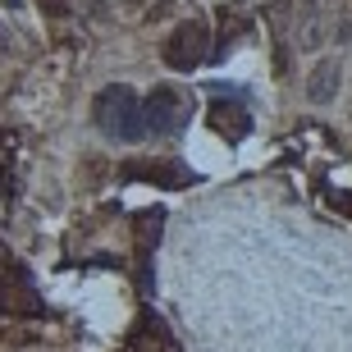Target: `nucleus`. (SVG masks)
I'll return each mask as SVG.
<instances>
[{"label": "nucleus", "instance_id": "obj_1", "mask_svg": "<svg viewBox=\"0 0 352 352\" xmlns=\"http://www.w3.org/2000/svg\"><path fill=\"white\" fill-rule=\"evenodd\" d=\"M91 119H96V129L119 138V142H138L146 133V119H142V101H138V91L124 87V82H110V87L96 96L91 105Z\"/></svg>", "mask_w": 352, "mask_h": 352}, {"label": "nucleus", "instance_id": "obj_2", "mask_svg": "<svg viewBox=\"0 0 352 352\" xmlns=\"http://www.w3.org/2000/svg\"><path fill=\"white\" fill-rule=\"evenodd\" d=\"M165 65L170 69H197V65H206L210 60V28L206 19H183L179 28H174L170 37H165Z\"/></svg>", "mask_w": 352, "mask_h": 352}, {"label": "nucleus", "instance_id": "obj_3", "mask_svg": "<svg viewBox=\"0 0 352 352\" xmlns=\"http://www.w3.org/2000/svg\"><path fill=\"white\" fill-rule=\"evenodd\" d=\"M188 115H192V105H188V96H183L179 87H170V82H160V87H151V96L142 101L146 133H156V138H170V133H179L183 124H188Z\"/></svg>", "mask_w": 352, "mask_h": 352}, {"label": "nucleus", "instance_id": "obj_4", "mask_svg": "<svg viewBox=\"0 0 352 352\" xmlns=\"http://www.w3.org/2000/svg\"><path fill=\"white\" fill-rule=\"evenodd\" d=\"M0 311L10 316H41V298L32 288V274L23 265H5L0 274Z\"/></svg>", "mask_w": 352, "mask_h": 352}, {"label": "nucleus", "instance_id": "obj_5", "mask_svg": "<svg viewBox=\"0 0 352 352\" xmlns=\"http://www.w3.org/2000/svg\"><path fill=\"white\" fill-rule=\"evenodd\" d=\"M119 179L156 183V188H188V183H192V170L179 165V160H124V165H119Z\"/></svg>", "mask_w": 352, "mask_h": 352}, {"label": "nucleus", "instance_id": "obj_6", "mask_svg": "<svg viewBox=\"0 0 352 352\" xmlns=\"http://www.w3.org/2000/svg\"><path fill=\"white\" fill-rule=\"evenodd\" d=\"M206 124L215 133H220L224 142H243L252 133V115H248V105H234V101H215L206 110Z\"/></svg>", "mask_w": 352, "mask_h": 352}, {"label": "nucleus", "instance_id": "obj_7", "mask_svg": "<svg viewBox=\"0 0 352 352\" xmlns=\"http://www.w3.org/2000/svg\"><path fill=\"white\" fill-rule=\"evenodd\" d=\"M339 82H343V65L339 60H320V65L311 69V78H307V96H311L316 105H329L339 96Z\"/></svg>", "mask_w": 352, "mask_h": 352}, {"label": "nucleus", "instance_id": "obj_8", "mask_svg": "<svg viewBox=\"0 0 352 352\" xmlns=\"http://www.w3.org/2000/svg\"><path fill=\"white\" fill-rule=\"evenodd\" d=\"M160 229H165V210H138L133 215V243H138V256H151V248L160 243Z\"/></svg>", "mask_w": 352, "mask_h": 352}, {"label": "nucleus", "instance_id": "obj_9", "mask_svg": "<svg viewBox=\"0 0 352 352\" xmlns=\"http://www.w3.org/2000/svg\"><path fill=\"white\" fill-rule=\"evenodd\" d=\"M325 197H329V206H334V210H343V215L352 220V192H325Z\"/></svg>", "mask_w": 352, "mask_h": 352}, {"label": "nucleus", "instance_id": "obj_10", "mask_svg": "<svg viewBox=\"0 0 352 352\" xmlns=\"http://www.w3.org/2000/svg\"><path fill=\"white\" fill-rule=\"evenodd\" d=\"M41 5V14H51V19H65L69 14V0H37Z\"/></svg>", "mask_w": 352, "mask_h": 352}, {"label": "nucleus", "instance_id": "obj_11", "mask_svg": "<svg viewBox=\"0 0 352 352\" xmlns=\"http://www.w3.org/2000/svg\"><path fill=\"white\" fill-rule=\"evenodd\" d=\"M151 352H179V348H174V343L165 339V329H160V334H156V348H151Z\"/></svg>", "mask_w": 352, "mask_h": 352}, {"label": "nucleus", "instance_id": "obj_12", "mask_svg": "<svg viewBox=\"0 0 352 352\" xmlns=\"http://www.w3.org/2000/svg\"><path fill=\"white\" fill-rule=\"evenodd\" d=\"M0 197H10V170H0Z\"/></svg>", "mask_w": 352, "mask_h": 352}, {"label": "nucleus", "instance_id": "obj_13", "mask_svg": "<svg viewBox=\"0 0 352 352\" xmlns=\"http://www.w3.org/2000/svg\"><path fill=\"white\" fill-rule=\"evenodd\" d=\"M124 5H129V10H142V5H146V0H124Z\"/></svg>", "mask_w": 352, "mask_h": 352}, {"label": "nucleus", "instance_id": "obj_14", "mask_svg": "<svg viewBox=\"0 0 352 352\" xmlns=\"http://www.w3.org/2000/svg\"><path fill=\"white\" fill-rule=\"evenodd\" d=\"M5 46H10V41H5V32H0V55H5Z\"/></svg>", "mask_w": 352, "mask_h": 352}]
</instances>
